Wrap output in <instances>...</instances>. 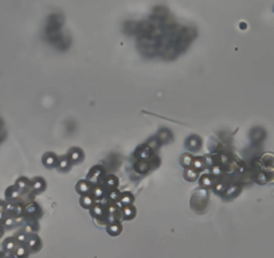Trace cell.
<instances>
[{
	"label": "cell",
	"mask_w": 274,
	"mask_h": 258,
	"mask_svg": "<svg viewBox=\"0 0 274 258\" xmlns=\"http://www.w3.org/2000/svg\"><path fill=\"white\" fill-rule=\"evenodd\" d=\"M199 145H200V140H199V137L194 136V137H192V139H188V147H190V148L198 149V148H199Z\"/></svg>",
	"instance_id": "cell-1"
},
{
	"label": "cell",
	"mask_w": 274,
	"mask_h": 258,
	"mask_svg": "<svg viewBox=\"0 0 274 258\" xmlns=\"http://www.w3.org/2000/svg\"><path fill=\"white\" fill-rule=\"evenodd\" d=\"M44 164H46L47 167H52V165L55 164V156L51 155V153L46 155V157H44Z\"/></svg>",
	"instance_id": "cell-2"
},
{
	"label": "cell",
	"mask_w": 274,
	"mask_h": 258,
	"mask_svg": "<svg viewBox=\"0 0 274 258\" xmlns=\"http://www.w3.org/2000/svg\"><path fill=\"white\" fill-rule=\"evenodd\" d=\"M101 171H102V169H101L100 167H97V168L92 169V173H90V176H89V177H90L92 180H94V181H96V180L98 179V176H100V175H102V172H101Z\"/></svg>",
	"instance_id": "cell-3"
},
{
	"label": "cell",
	"mask_w": 274,
	"mask_h": 258,
	"mask_svg": "<svg viewBox=\"0 0 274 258\" xmlns=\"http://www.w3.org/2000/svg\"><path fill=\"white\" fill-rule=\"evenodd\" d=\"M77 189H78L79 192H82V194H86L89 191V185H88L86 181H79L78 185H77Z\"/></svg>",
	"instance_id": "cell-4"
},
{
	"label": "cell",
	"mask_w": 274,
	"mask_h": 258,
	"mask_svg": "<svg viewBox=\"0 0 274 258\" xmlns=\"http://www.w3.org/2000/svg\"><path fill=\"white\" fill-rule=\"evenodd\" d=\"M196 176H198V173H196L195 169H187L186 171V179L187 180H194V179H196Z\"/></svg>",
	"instance_id": "cell-5"
},
{
	"label": "cell",
	"mask_w": 274,
	"mask_h": 258,
	"mask_svg": "<svg viewBox=\"0 0 274 258\" xmlns=\"http://www.w3.org/2000/svg\"><path fill=\"white\" fill-rule=\"evenodd\" d=\"M132 200H133V198H132V195H129V194H124L122 198H121V202L126 206H129L130 203H132Z\"/></svg>",
	"instance_id": "cell-6"
},
{
	"label": "cell",
	"mask_w": 274,
	"mask_h": 258,
	"mask_svg": "<svg viewBox=\"0 0 274 258\" xmlns=\"http://www.w3.org/2000/svg\"><path fill=\"white\" fill-rule=\"evenodd\" d=\"M137 171L138 172H145L146 169H148V163H145V161H140L137 165H136Z\"/></svg>",
	"instance_id": "cell-7"
},
{
	"label": "cell",
	"mask_w": 274,
	"mask_h": 258,
	"mask_svg": "<svg viewBox=\"0 0 274 258\" xmlns=\"http://www.w3.org/2000/svg\"><path fill=\"white\" fill-rule=\"evenodd\" d=\"M124 214L126 218H133L134 216V210L130 207V206H126V207L124 208Z\"/></svg>",
	"instance_id": "cell-8"
},
{
	"label": "cell",
	"mask_w": 274,
	"mask_h": 258,
	"mask_svg": "<svg viewBox=\"0 0 274 258\" xmlns=\"http://www.w3.org/2000/svg\"><path fill=\"white\" fill-rule=\"evenodd\" d=\"M120 231H121V226L118 225V223H117V225H112V226L109 227V233H110V234H118Z\"/></svg>",
	"instance_id": "cell-9"
},
{
	"label": "cell",
	"mask_w": 274,
	"mask_h": 258,
	"mask_svg": "<svg viewBox=\"0 0 274 258\" xmlns=\"http://www.w3.org/2000/svg\"><path fill=\"white\" fill-rule=\"evenodd\" d=\"M138 155H140V157H142V159H146V157H149V155H150V148L148 147V148L142 149L141 152H138Z\"/></svg>",
	"instance_id": "cell-10"
},
{
	"label": "cell",
	"mask_w": 274,
	"mask_h": 258,
	"mask_svg": "<svg viewBox=\"0 0 274 258\" xmlns=\"http://www.w3.org/2000/svg\"><path fill=\"white\" fill-rule=\"evenodd\" d=\"M81 203H82V206H85V207H89V206L93 203V200H92V198H89V196H83Z\"/></svg>",
	"instance_id": "cell-11"
},
{
	"label": "cell",
	"mask_w": 274,
	"mask_h": 258,
	"mask_svg": "<svg viewBox=\"0 0 274 258\" xmlns=\"http://www.w3.org/2000/svg\"><path fill=\"white\" fill-rule=\"evenodd\" d=\"M182 163H183L184 165H191V164H192L191 156H190V155H184V156L182 157Z\"/></svg>",
	"instance_id": "cell-12"
},
{
	"label": "cell",
	"mask_w": 274,
	"mask_h": 258,
	"mask_svg": "<svg viewBox=\"0 0 274 258\" xmlns=\"http://www.w3.org/2000/svg\"><path fill=\"white\" fill-rule=\"evenodd\" d=\"M81 157V152H79V149H73L71 151V160H74V161H77Z\"/></svg>",
	"instance_id": "cell-13"
},
{
	"label": "cell",
	"mask_w": 274,
	"mask_h": 258,
	"mask_svg": "<svg viewBox=\"0 0 274 258\" xmlns=\"http://www.w3.org/2000/svg\"><path fill=\"white\" fill-rule=\"evenodd\" d=\"M200 183H202L203 187H208V185H211V179L208 176H204L202 180H200Z\"/></svg>",
	"instance_id": "cell-14"
},
{
	"label": "cell",
	"mask_w": 274,
	"mask_h": 258,
	"mask_svg": "<svg viewBox=\"0 0 274 258\" xmlns=\"http://www.w3.org/2000/svg\"><path fill=\"white\" fill-rule=\"evenodd\" d=\"M34 187H35L36 189L43 188V187H44V181H43L42 179H36V180H35V183H34Z\"/></svg>",
	"instance_id": "cell-15"
},
{
	"label": "cell",
	"mask_w": 274,
	"mask_h": 258,
	"mask_svg": "<svg viewBox=\"0 0 274 258\" xmlns=\"http://www.w3.org/2000/svg\"><path fill=\"white\" fill-rule=\"evenodd\" d=\"M159 136H160V139H161L163 141H167V140H168V136L171 137V133H169L168 131H163Z\"/></svg>",
	"instance_id": "cell-16"
},
{
	"label": "cell",
	"mask_w": 274,
	"mask_h": 258,
	"mask_svg": "<svg viewBox=\"0 0 274 258\" xmlns=\"http://www.w3.org/2000/svg\"><path fill=\"white\" fill-rule=\"evenodd\" d=\"M192 164H194V167L195 168H202L203 167V161H202V159H196V160H194L192 161Z\"/></svg>",
	"instance_id": "cell-17"
},
{
	"label": "cell",
	"mask_w": 274,
	"mask_h": 258,
	"mask_svg": "<svg viewBox=\"0 0 274 258\" xmlns=\"http://www.w3.org/2000/svg\"><path fill=\"white\" fill-rule=\"evenodd\" d=\"M116 184H117V179L114 176H110L108 179V185L109 187H113V185H116Z\"/></svg>",
	"instance_id": "cell-18"
},
{
	"label": "cell",
	"mask_w": 274,
	"mask_h": 258,
	"mask_svg": "<svg viewBox=\"0 0 274 258\" xmlns=\"http://www.w3.org/2000/svg\"><path fill=\"white\" fill-rule=\"evenodd\" d=\"M59 167L63 168V169H67V168H69V160H67V159H63V160L59 163Z\"/></svg>",
	"instance_id": "cell-19"
},
{
	"label": "cell",
	"mask_w": 274,
	"mask_h": 258,
	"mask_svg": "<svg viewBox=\"0 0 274 258\" xmlns=\"http://www.w3.org/2000/svg\"><path fill=\"white\" fill-rule=\"evenodd\" d=\"M109 198L112 200H114V199H117L118 198V192L117 191H110V195H109Z\"/></svg>",
	"instance_id": "cell-20"
},
{
	"label": "cell",
	"mask_w": 274,
	"mask_h": 258,
	"mask_svg": "<svg viewBox=\"0 0 274 258\" xmlns=\"http://www.w3.org/2000/svg\"><path fill=\"white\" fill-rule=\"evenodd\" d=\"M18 185H19V187H26V185H27V180L26 179H20L18 181Z\"/></svg>",
	"instance_id": "cell-21"
},
{
	"label": "cell",
	"mask_w": 274,
	"mask_h": 258,
	"mask_svg": "<svg viewBox=\"0 0 274 258\" xmlns=\"http://www.w3.org/2000/svg\"><path fill=\"white\" fill-rule=\"evenodd\" d=\"M94 195H96V198H101V196H102V189H101V188H96V191H94Z\"/></svg>",
	"instance_id": "cell-22"
},
{
	"label": "cell",
	"mask_w": 274,
	"mask_h": 258,
	"mask_svg": "<svg viewBox=\"0 0 274 258\" xmlns=\"http://www.w3.org/2000/svg\"><path fill=\"white\" fill-rule=\"evenodd\" d=\"M212 173H214L215 176H218V175H220V168L219 167H215L214 169H212Z\"/></svg>",
	"instance_id": "cell-23"
},
{
	"label": "cell",
	"mask_w": 274,
	"mask_h": 258,
	"mask_svg": "<svg viewBox=\"0 0 274 258\" xmlns=\"http://www.w3.org/2000/svg\"><path fill=\"white\" fill-rule=\"evenodd\" d=\"M93 212H96L97 215H101V214H102V210H101V208H100V207H98V206H97V207L93 210Z\"/></svg>",
	"instance_id": "cell-24"
},
{
	"label": "cell",
	"mask_w": 274,
	"mask_h": 258,
	"mask_svg": "<svg viewBox=\"0 0 274 258\" xmlns=\"http://www.w3.org/2000/svg\"><path fill=\"white\" fill-rule=\"evenodd\" d=\"M220 160H222V163H227L228 161V157L226 155H220Z\"/></svg>",
	"instance_id": "cell-25"
},
{
	"label": "cell",
	"mask_w": 274,
	"mask_h": 258,
	"mask_svg": "<svg viewBox=\"0 0 274 258\" xmlns=\"http://www.w3.org/2000/svg\"><path fill=\"white\" fill-rule=\"evenodd\" d=\"M223 189V184H219L218 187H216V191H222Z\"/></svg>",
	"instance_id": "cell-26"
},
{
	"label": "cell",
	"mask_w": 274,
	"mask_h": 258,
	"mask_svg": "<svg viewBox=\"0 0 274 258\" xmlns=\"http://www.w3.org/2000/svg\"><path fill=\"white\" fill-rule=\"evenodd\" d=\"M6 225H12V219H7V220H6Z\"/></svg>",
	"instance_id": "cell-27"
},
{
	"label": "cell",
	"mask_w": 274,
	"mask_h": 258,
	"mask_svg": "<svg viewBox=\"0 0 274 258\" xmlns=\"http://www.w3.org/2000/svg\"><path fill=\"white\" fill-rule=\"evenodd\" d=\"M0 125H2V122H0Z\"/></svg>",
	"instance_id": "cell-28"
}]
</instances>
